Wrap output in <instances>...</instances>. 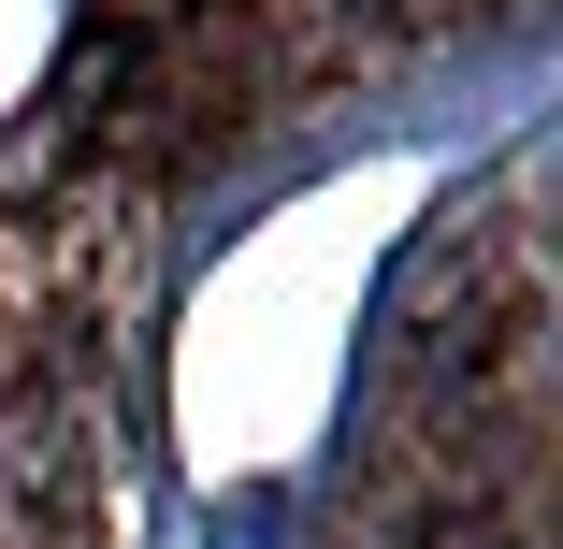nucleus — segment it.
Returning a JSON list of instances; mask_svg holds the SVG:
<instances>
[{"instance_id":"nucleus-1","label":"nucleus","mask_w":563,"mask_h":549,"mask_svg":"<svg viewBox=\"0 0 563 549\" xmlns=\"http://www.w3.org/2000/svg\"><path fill=\"white\" fill-rule=\"evenodd\" d=\"M0 520H131V433H117V376L101 348H44L0 362Z\"/></svg>"},{"instance_id":"nucleus-2","label":"nucleus","mask_w":563,"mask_h":549,"mask_svg":"<svg viewBox=\"0 0 563 549\" xmlns=\"http://www.w3.org/2000/svg\"><path fill=\"white\" fill-rule=\"evenodd\" d=\"M405 549H534V535H520V520H477V506H448V520H419Z\"/></svg>"}]
</instances>
